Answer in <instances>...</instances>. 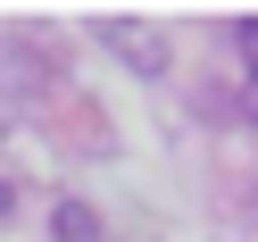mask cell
I'll use <instances>...</instances> for the list:
<instances>
[{"mask_svg": "<svg viewBox=\"0 0 258 242\" xmlns=\"http://www.w3.org/2000/svg\"><path fill=\"white\" fill-rule=\"evenodd\" d=\"M241 51H250V67H258V17H241Z\"/></svg>", "mask_w": 258, "mask_h": 242, "instance_id": "obj_3", "label": "cell"}, {"mask_svg": "<svg viewBox=\"0 0 258 242\" xmlns=\"http://www.w3.org/2000/svg\"><path fill=\"white\" fill-rule=\"evenodd\" d=\"M100 34L117 42L142 75H167V34H158V25H142V17H100Z\"/></svg>", "mask_w": 258, "mask_h": 242, "instance_id": "obj_1", "label": "cell"}, {"mask_svg": "<svg viewBox=\"0 0 258 242\" xmlns=\"http://www.w3.org/2000/svg\"><path fill=\"white\" fill-rule=\"evenodd\" d=\"M9 209H17V184H9V175H0V217H9Z\"/></svg>", "mask_w": 258, "mask_h": 242, "instance_id": "obj_4", "label": "cell"}, {"mask_svg": "<svg viewBox=\"0 0 258 242\" xmlns=\"http://www.w3.org/2000/svg\"><path fill=\"white\" fill-rule=\"evenodd\" d=\"M108 225H100V209L92 201H58L50 209V242H100Z\"/></svg>", "mask_w": 258, "mask_h": 242, "instance_id": "obj_2", "label": "cell"}]
</instances>
